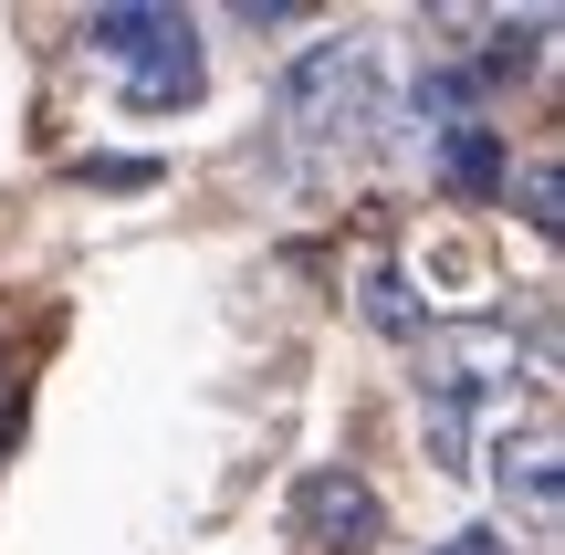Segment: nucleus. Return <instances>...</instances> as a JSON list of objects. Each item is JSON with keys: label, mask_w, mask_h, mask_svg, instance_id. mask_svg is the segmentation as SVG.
Here are the masks:
<instances>
[{"label": "nucleus", "mask_w": 565, "mask_h": 555, "mask_svg": "<svg viewBox=\"0 0 565 555\" xmlns=\"http://www.w3.org/2000/svg\"><path fill=\"white\" fill-rule=\"evenodd\" d=\"M294 535L315 545V555H366V545L387 535V503H377V482H366V472H345V461L303 472V482H294Z\"/></svg>", "instance_id": "5"}, {"label": "nucleus", "mask_w": 565, "mask_h": 555, "mask_svg": "<svg viewBox=\"0 0 565 555\" xmlns=\"http://www.w3.org/2000/svg\"><path fill=\"white\" fill-rule=\"evenodd\" d=\"M461 430H471V419L429 398V461H440V472H471V440H461Z\"/></svg>", "instance_id": "9"}, {"label": "nucleus", "mask_w": 565, "mask_h": 555, "mask_svg": "<svg viewBox=\"0 0 565 555\" xmlns=\"http://www.w3.org/2000/svg\"><path fill=\"white\" fill-rule=\"evenodd\" d=\"M282 126L294 137H356V126H377V53L366 42H315L282 74Z\"/></svg>", "instance_id": "2"}, {"label": "nucleus", "mask_w": 565, "mask_h": 555, "mask_svg": "<svg viewBox=\"0 0 565 555\" xmlns=\"http://www.w3.org/2000/svg\"><path fill=\"white\" fill-rule=\"evenodd\" d=\"M440 168H450L461 189H492V179H503V147H492L482 126H450V137H440Z\"/></svg>", "instance_id": "8"}, {"label": "nucleus", "mask_w": 565, "mask_h": 555, "mask_svg": "<svg viewBox=\"0 0 565 555\" xmlns=\"http://www.w3.org/2000/svg\"><path fill=\"white\" fill-rule=\"evenodd\" d=\"M168 21H179V11H158V0H116V11H95V21H84V42L126 63V53H147V42H158Z\"/></svg>", "instance_id": "7"}, {"label": "nucleus", "mask_w": 565, "mask_h": 555, "mask_svg": "<svg viewBox=\"0 0 565 555\" xmlns=\"http://www.w3.org/2000/svg\"><path fill=\"white\" fill-rule=\"evenodd\" d=\"M366 314H377V325H408L419 305H408V284H398V273H366Z\"/></svg>", "instance_id": "10"}, {"label": "nucleus", "mask_w": 565, "mask_h": 555, "mask_svg": "<svg viewBox=\"0 0 565 555\" xmlns=\"http://www.w3.org/2000/svg\"><path fill=\"white\" fill-rule=\"evenodd\" d=\"M189 95H200V42H189V21H168L147 53H126V105L137 116H179Z\"/></svg>", "instance_id": "6"}, {"label": "nucleus", "mask_w": 565, "mask_h": 555, "mask_svg": "<svg viewBox=\"0 0 565 555\" xmlns=\"http://www.w3.org/2000/svg\"><path fill=\"white\" fill-rule=\"evenodd\" d=\"M524 210H534V231H555V168H534V179H524Z\"/></svg>", "instance_id": "11"}, {"label": "nucleus", "mask_w": 565, "mask_h": 555, "mask_svg": "<svg viewBox=\"0 0 565 555\" xmlns=\"http://www.w3.org/2000/svg\"><path fill=\"white\" fill-rule=\"evenodd\" d=\"M440 555H513V545H503V535H450Z\"/></svg>", "instance_id": "12"}, {"label": "nucleus", "mask_w": 565, "mask_h": 555, "mask_svg": "<svg viewBox=\"0 0 565 555\" xmlns=\"http://www.w3.org/2000/svg\"><path fill=\"white\" fill-rule=\"evenodd\" d=\"M524 377H534V356H524V335L503 325V314H461V325H429V346H419V388L440 398V409H513L524 398Z\"/></svg>", "instance_id": "1"}, {"label": "nucleus", "mask_w": 565, "mask_h": 555, "mask_svg": "<svg viewBox=\"0 0 565 555\" xmlns=\"http://www.w3.org/2000/svg\"><path fill=\"white\" fill-rule=\"evenodd\" d=\"M387 273L408 284V305H450V325L492 305V242L461 231V221H429L419 242H408V263H387Z\"/></svg>", "instance_id": "4"}, {"label": "nucleus", "mask_w": 565, "mask_h": 555, "mask_svg": "<svg viewBox=\"0 0 565 555\" xmlns=\"http://www.w3.org/2000/svg\"><path fill=\"white\" fill-rule=\"evenodd\" d=\"M482 472H492V493H503V514L545 545L555 514H565V451H555V430H545V419H503Z\"/></svg>", "instance_id": "3"}]
</instances>
